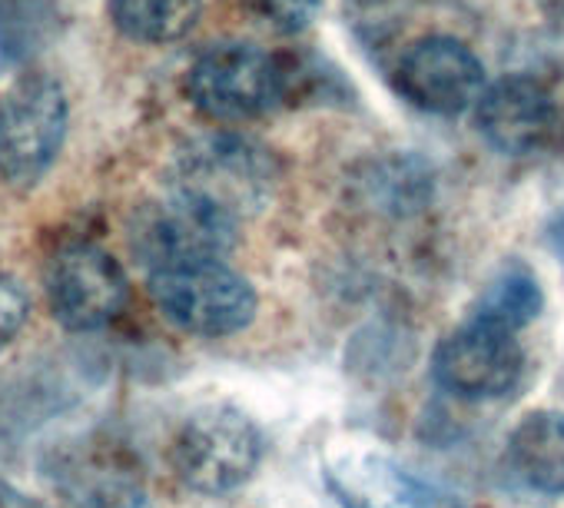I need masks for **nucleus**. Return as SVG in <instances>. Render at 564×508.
Instances as JSON below:
<instances>
[{"mask_svg":"<svg viewBox=\"0 0 564 508\" xmlns=\"http://www.w3.org/2000/svg\"><path fill=\"white\" fill-rule=\"evenodd\" d=\"M70 127L64 87L47 74H24L0 94V180L37 186L57 163Z\"/></svg>","mask_w":564,"mask_h":508,"instance_id":"5","label":"nucleus"},{"mask_svg":"<svg viewBox=\"0 0 564 508\" xmlns=\"http://www.w3.org/2000/svg\"><path fill=\"white\" fill-rule=\"evenodd\" d=\"M262 18L282 34H303L323 11V0H256Z\"/></svg>","mask_w":564,"mask_h":508,"instance_id":"15","label":"nucleus"},{"mask_svg":"<svg viewBox=\"0 0 564 508\" xmlns=\"http://www.w3.org/2000/svg\"><path fill=\"white\" fill-rule=\"evenodd\" d=\"M236 236V219L170 186L163 199L140 209L133 223V252L147 273H153L193 260H226Z\"/></svg>","mask_w":564,"mask_h":508,"instance_id":"6","label":"nucleus"},{"mask_svg":"<svg viewBox=\"0 0 564 508\" xmlns=\"http://www.w3.org/2000/svg\"><path fill=\"white\" fill-rule=\"evenodd\" d=\"M173 472L199 495H229L242 488L262 462L259 425L229 402L199 406L173 435Z\"/></svg>","mask_w":564,"mask_h":508,"instance_id":"2","label":"nucleus"},{"mask_svg":"<svg viewBox=\"0 0 564 508\" xmlns=\"http://www.w3.org/2000/svg\"><path fill=\"white\" fill-rule=\"evenodd\" d=\"M544 306L541 283L524 263H505L478 293L471 306V320L501 326L508 333H521L528 323L538 320Z\"/></svg>","mask_w":564,"mask_h":508,"instance_id":"14","label":"nucleus"},{"mask_svg":"<svg viewBox=\"0 0 564 508\" xmlns=\"http://www.w3.org/2000/svg\"><path fill=\"white\" fill-rule=\"evenodd\" d=\"M547 21H564V0H531Z\"/></svg>","mask_w":564,"mask_h":508,"instance_id":"18","label":"nucleus"},{"mask_svg":"<svg viewBox=\"0 0 564 508\" xmlns=\"http://www.w3.org/2000/svg\"><path fill=\"white\" fill-rule=\"evenodd\" d=\"M478 133L505 156H531L554 143L561 110L554 94L531 74H505L475 104Z\"/></svg>","mask_w":564,"mask_h":508,"instance_id":"10","label":"nucleus"},{"mask_svg":"<svg viewBox=\"0 0 564 508\" xmlns=\"http://www.w3.org/2000/svg\"><path fill=\"white\" fill-rule=\"evenodd\" d=\"M339 508H462L455 495L379 452H346L323 472Z\"/></svg>","mask_w":564,"mask_h":508,"instance_id":"11","label":"nucleus"},{"mask_svg":"<svg viewBox=\"0 0 564 508\" xmlns=\"http://www.w3.org/2000/svg\"><path fill=\"white\" fill-rule=\"evenodd\" d=\"M488 87L478 54L448 34L415 41L395 67V90L405 104L432 117H458L471 110Z\"/></svg>","mask_w":564,"mask_h":508,"instance_id":"9","label":"nucleus"},{"mask_svg":"<svg viewBox=\"0 0 564 508\" xmlns=\"http://www.w3.org/2000/svg\"><path fill=\"white\" fill-rule=\"evenodd\" d=\"M156 310L183 333L223 339L242 333L259 310L252 283L226 260H193L147 273Z\"/></svg>","mask_w":564,"mask_h":508,"instance_id":"4","label":"nucleus"},{"mask_svg":"<svg viewBox=\"0 0 564 508\" xmlns=\"http://www.w3.org/2000/svg\"><path fill=\"white\" fill-rule=\"evenodd\" d=\"M130 300L123 267L97 242H67L47 267V303L67 333L110 326Z\"/></svg>","mask_w":564,"mask_h":508,"instance_id":"8","label":"nucleus"},{"mask_svg":"<svg viewBox=\"0 0 564 508\" xmlns=\"http://www.w3.org/2000/svg\"><path fill=\"white\" fill-rule=\"evenodd\" d=\"M290 94V64L246 41L213 44L186 71V97L213 123L259 120Z\"/></svg>","mask_w":564,"mask_h":508,"instance_id":"1","label":"nucleus"},{"mask_svg":"<svg viewBox=\"0 0 564 508\" xmlns=\"http://www.w3.org/2000/svg\"><path fill=\"white\" fill-rule=\"evenodd\" d=\"M28 316H31L28 290L14 277L0 273V349L11 346L18 339V333L24 329Z\"/></svg>","mask_w":564,"mask_h":508,"instance_id":"16","label":"nucleus"},{"mask_svg":"<svg viewBox=\"0 0 564 508\" xmlns=\"http://www.w3.org/2000/svg\"><path fill=\"white\" fill-rule=\"evenodd\" d=\"M107 11L127 41L166 47L196 31L203 0H107Z\"/></svg>","mask_w":564,"mask_h":508,"instance_id":"13","label":"nucleus"},{"mask_svg":"<svg viewBox=\"0 0 564 508\" xmlns=\"http://www.w3.org/2000/svg\"><path fill=\"white\" fill-rule=\"evenodd\" d=\"M505 465L518 485L534 495H564V412L544 409L524 415L505 445Z\"/></svg>","mask_w":564,"mask_h":508,"instance_id":"12","label":"nucleus"},{"mask_svg":"<svg viewBox=\"0 0 564 508\" xmlns=\"http://www.w3.org/2000/svg\"><path fill=\"white\" fill-rule=\"evenodd\" d=\"M275 156L242 133H209L180 153L173 190H183L229 219H246L272 199Z\"/></svg>","mask_w":564,"mask_h":508,"instance_id":"3","label":"nucleus"},{"mask_svg":"<svg viewBox=\"0 0 564 508\" xmlns=\"http://www.w3.org/2000/svg\"><path fill=\"white\" fill-rule=\"evenodd\" d=\"M524 369L528 359L518 333L471 316L452 329L432 356L435 382L462 402H495L511 396L521 386Z\"/></svg>","mask_w":564,"mask_h":508,"instance_id":"7","label":"nucleus"},{"mask_svg":"<svg viewBox=\"0 0 564 508\" xmlns=\"http://www.w3.org/2000/svg\"><path fill=\"white\" fill-rule=\"evenodd\" d=\"M80 508H153V498L137 485V482H127V478H113V482H104L97 485Z\"/></svg>","mask_w":564,"mask_h":508,"instance_id":"17","label":"nucleus"}]
</instances>
